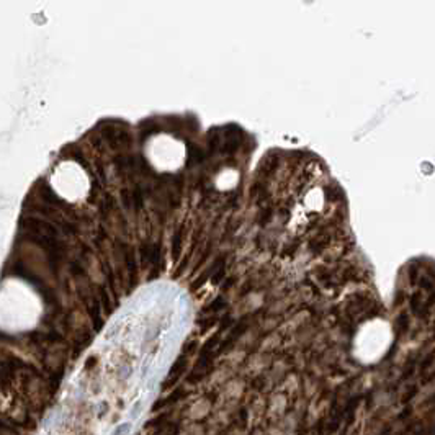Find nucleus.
Masks as SVG:
<instances>
[{
  "label": "nucleus",
  "instance_id": "obj_2",
  "mask_svg": "<svg viewBox=\"0 0 435 435\" xmlns=\"http://www.w3.org/2000/svg\"><path fill=\"white\" fill-rule=\"evenodd\" d=\"M203 161V152L201 149H198L196 146H188V164L193 165L196 162H201Z\"/></svg>",
  "mask_w": 435,
  "mask_h": 435
},
{
  "label": "nucleus",
  "instance_id": "obj_4",
  "mask_svg": "<svg viewBox=\"0 0 435 435\" xmlns=\"http://www.w3.org/2000/svg\"><path fill=\"white\" fill-rule=\"evenodd\" d=\"M180 241H182V236L180 234H175V238H174V255L177 257L178 255V251H180Z\"/></svg>",
  "mask_w": 435,
  "mask_h": 435
},
{
  "label": "nucleus",
  "instance_id": "obj_1",
  "mask_svg": "<svg viewBox=\"0 0 435 435\" xmlns=\"http://www.w3.org/2000/svg\"><path fill=\"white\" fill-rule=\"evenodd\" d=\"M141 260H143L144 265H152V267H159V262H161V246L159 244H149L146 242L141 247Z\"/></svg>",
  "mask_w": 435,
  "mask_h": 435
},
{
  "label": "nucleus",
  "instance_id": "obj_3",
  "mask_svg": "<svg viewBox=\"0 0 435 435\" xmlns=\"http://www.w3.org/2000/svg\"><path fill=\"white\" fill-rule=\"evenodd\" d=\"M223 306H225V301H223L221 298H218V299H216V301H214L213 304H211V306H208V308H206V311H218V309H221Z\"/></svg>",
  "mask_w": 435,
  "mask_h": 435
},
{
  "label": "nucleus",
  "instance_id": "obj_5",
  "mask_svg": "<svg viewBox=\"0 0 435 435\" xmlns=\"http://www.w3.org/2000/svg\"><path fill=\"white\" fill-rule=\"evenodd\" d=\"M128 430H130V424H123V425H120L112 435H126Z\"/></svg>",
  "mask_w": 435,
  "mask_h": 435
}]
</instances>
